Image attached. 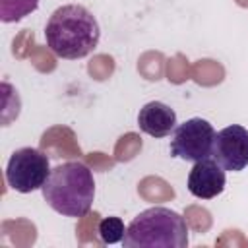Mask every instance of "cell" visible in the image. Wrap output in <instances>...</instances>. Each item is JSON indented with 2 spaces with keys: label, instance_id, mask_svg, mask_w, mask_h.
<instances>
[{
  "label": "cell",
  "instance_id": "obj_5",
  "mask_svg": "<svg viewBox=\"0 0 248 248\" xmlns=\"http://www.w3.org/2000/svg\"><path fill=\"white\" fill-rule=\"evenodd\" d=\"M215 134V128L205 118H188L174 130L170 140V155L188 163L209 159L213 153Z\"/></svg>",
  "mask_w": 248,
  "mask_h": 248
},
{
  "label": "cell",
  "instance_id": "obj_6",
  "mask_svg": "<svg viewBox=\"0 0 248 248\" xmlns=\"http://www.w3.org/2000/svg\"><path fill=\"white\" fill-rule=\"evenodd\" d=\"M211 157L231 172H240L248 167V130L240 124H231L215 134Z\"/></svg>",
  "mask_w": 248,
  "mask_h": 248
},
{
  "label": "cell",
  "instance_id": "obj_4",
  "mask_svg": "<svg viewBox=\"0 0 248 248\" xmlns=\"http://www.w3.org/2000/svg\"><path fill=\"white\" fill-rule=\"evenodd\" d=\"M48 157L37 147H19L16 149L6 165V182L12 190L19 194H31L43 190L50 174Z\"/></svg>",
  "mask_w": 248,
  "mask_h": 248
},
{
  "label": "cell",
  "instance_id": "obj_3",
  "mask_svg": "<svg viewBox=\"0 0 248 248\" xmlns=\"http://www.w3.org/2000/svg\"><path fill=\"white\" fill-rule=\"evenodd\" d=\"M124 248H186L188 223L169 207H149L136 215L126 227Z\"/></svg>",
  "mask_w": 248,
  "mask_h": 248
},
{
  "label": "cell",
  "instance_id": "obj_1",
  "mask_svg": "<svg viewBox=\"0 0 248 248\" xmlns=\"http://www.w3.org/2000/svg\"><path fill=\"white\" fill-rule=\"evenodd\" d=\"M101 39L97 17L81 4L56 8L45 27V41L50 52L64 60H78L91 54Z\"/></svg>",
  "mask_w": 248,
  "mask_h": 248
},
{
  "label": "cell",
  "instance_id": "obj_8",
  "mask_svg": "<svg viewBox=\"0 0 248 248\" xmlns=\"http://www.w3.org/2000/svg\"><path fill=\"white\" fill-rule=\"evenodd\" d=\"M138 126L151 138H167L176 130V112L161 101H149L138 112Z\"/></svg>",
  "mask_w": 248,
  "mask_h": 248
},
{
  "label": "cell",
  "instance_id": "obj_7",
  "mask_svg": "<svg viewBox=\"0 0 248 248\" xmlns=\"http://www.w3.org/2000/svg\"><path fill=\"white\" fill-rule=\"evenodd\" d=\"M225 184H227L225 169L213 157L194 163L188 174V192L200 200L217 198L225 190Z\"/></svg>",
  "mask_w": 248,
  "mask_h": 248
},
{
  "label": "cell",
  "instance_id": "obj_9",
  "mask_svg": "<svg viewBox=\"0 0 248 248\" xmlns=\"http://www.w3.org/2000/svg\"><path fill=\"white\" fill-rule=\"evenodd\" d=\"M39 8V0H0V19L4 23L19 21Z\"/></svg>",
  "mask_w": 248,
  "mask_h": 248
},
{
  "label": "cell",
  "instance_id": "obj_2",
  "mask_svg": "<svg viewBox=\"0 0 248 248\" xmlns=\"http://www.w3.org/2000/svg\"><path fill=\"white\" fill-rule=\"evenodd\" d=\"M43 198L50 209L64 217H83L95 200V178L87 165L68 161L54 167L43 186Z\"/></svg>",
  "mask_w": 248,
  "mask_h": 248
},
{
  "label": "cell",
  "instance_id": "obj_10",
  "mask_svg": "<svg viewBox=\"0 0 248 248\" xmlns=\"http://www.w3.org/2000/svg\"><path fill=\"white\" fill-rule=\"evenodd\" d=\"M97 232H99V238L103 244H116V242H122L126 227L120 217H105V219H101Z\"/></svg>",
  "mask_w": 248,
  "mask_h": 248
}]
</instances>
